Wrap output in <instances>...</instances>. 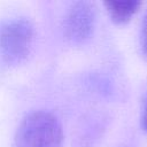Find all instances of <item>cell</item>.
<instances>
[{
    "instance_id": "obj_1",
    "label": "cell",
    "mask_w": 147,
    "mask_h": 147,
    "mask_svg": "<svg viewBox=\"0 0 147 147\" xmlns=\"http://www.w3.org/2000/svg\"><path fill=\"white\" fill-rule=\"evenodd\" d=\"M15 147H63V130L59 118L45 110L28 114L17 129Z\"/></svg>"
},
{
    "instance_id": "obj_2",
    "label": "cell",
    "mask_w": 147,
    "mask_h": 147,
    "mask_svg": "<svg viewBox=\"0 0 147 147\" xmlns=\"http://www.w3.org/2000/svg\"><path fill=\"white\" fill-rule=\"evenodd\" d=\"M33 41L34 28L28 18H13L0 26V54L8 65L25 61Z\"/></svg>"
},
{
    "instance_id": "obj_3",
    "label": "cell",
    "mask_w": 147,
    "mask_h": 147,
    "mask_svg": "<svg viewBox=\"0 0 147 147\" xmlns=\"http://www.w3.org/2000/svg\"><path fill=\"white\" fill-rule=\"evenodd\" d=\"M95 7L90 1L75 2L64 18V34L74 44L85 42L93 33Z\"/></svg>"
},
{
    "instance_id": "obj_4",
    "label": "cell",
    "mask_w": 147,
    "mask_h": 147,
    "mask_svg": "<svg viewBox=\"0 0 147 147\" xmlns=\"http://www.w3.org/2000/svg\"><path fill=\"white\" fill-rule=\"evenodd\" d=\"M141 6L140 1H108L105 2V7L113 20L117 24H124L131 20V17L138 11Z\"/></svg>"
},
{
    "instance_id": "obj_5",
    "label": "cell",
    "mask_w": 147,
    "mask_h": 147,
    "mask_svg": "<svg viewBox=\"0 0 147 147\" xmlns=\"http://www.w3.org/2000/svg\"><path fill=\"white\" fill-rule=\"evenodd\" d=\"M141 45H142L144 51L147 54V13L145 15L142 26H141Z\"/></svg>"
},
{
    "instance_id": "obj_6",
    "label": "cell",
    "mask_w": 147,
    "mask_h": 147,
    "mask_svg": "<svg viewBox=\"0 0 147 147\" xmlns=\"http://www.w3.org/2000/svg\"><path fill=\"white\" fill-rule=\"evenodd\" d=\"M142 127H144V130L147 132V101H146L145 109H144V114H142Z\"/></svg>"
}]
</instances>
